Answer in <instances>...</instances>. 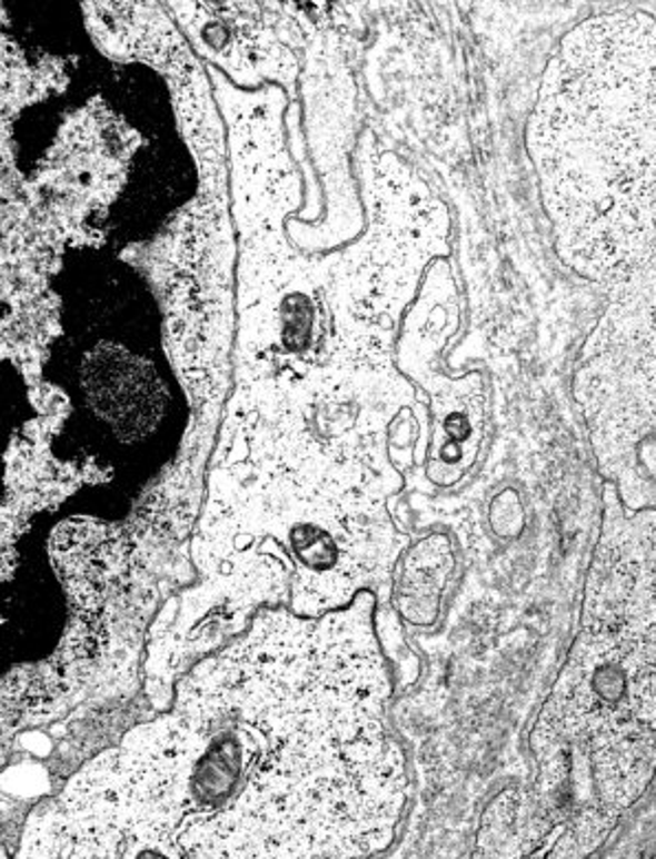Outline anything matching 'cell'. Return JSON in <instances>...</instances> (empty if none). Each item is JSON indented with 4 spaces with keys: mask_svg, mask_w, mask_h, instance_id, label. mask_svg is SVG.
Returning <instances> with one entry per match:
<instances>
[{
    "mask_svg": "<svg viewBox=\"0 0 656 859\" xmlns=\"http://www.w3.org/2000/svg\"><path fill=\"white\" fill-rule=\"evenodd\" d=\"M375 595L267 609L36 809L16 859H359L408 800Z\"/></svg>",
    "mask_w": 656,
    "mask_h": 859,
    "instance_id": "cell-1",
    "label": "cell"
},
{
    "mask_svg": "<svg viewBox=\"0 0 656 859\" xmlns=\"http://www.w3.org/2000/svg\"><path fill=\"white\" fill-rule=\"evenodd\" d=\"M559 258L606 294L656 269V20L579 22L548 60L529 124Z\"/></svg>",
    "mask_w": 656,
    "mask_h": 859,
    "instance_id": "cell-2",
    "label": "cell"
},
{
    "mask_svg": "<svg viewBox=\"0 0 656 859\" xmlns=\"http://www.w3.org/2000/svg\"><path fill=\"white\" fill-rule=\"evenodd\" d=\"M584 609L534 750L540 793L608 813L633 804L656 771V512L608 510Z\"/></svg>",
    "mask_w": 656,
    "mask_h": 859,
    "instance_id": "cell-3",
    "label": "cell"
},
{
    "mask_svg": "<svg viewBox=\"0 0 656 859\" xmlns=\"http://www.w3.org/2000/svg\"><path fill=\"white\" fill-rule=\"evenodd\" d=\"M575 397L604 476L633 512H656V269L608 292Z\"/></svg>",
    "mask_w": 656,
    "mask_h": 859,
    "instance_id": "cell-4",
    "label": "cell"
},
{
    "mask_svg": "<svg viewBox=\"0 0 656 859\" xmlns=\"http://www.w3.org/2000/svg\"><path fill=\"white\" fill-rule=\"evenodd\" d=\"M82 384L93 413L119 436H139L163 413L157 371L123 346H98L82 366Z\"/></svg>",
    "mask_w": 656,
    "mask_h": 859,
    "instance_id": "cell-5",
    "label": "cell"
}]
</instances>
